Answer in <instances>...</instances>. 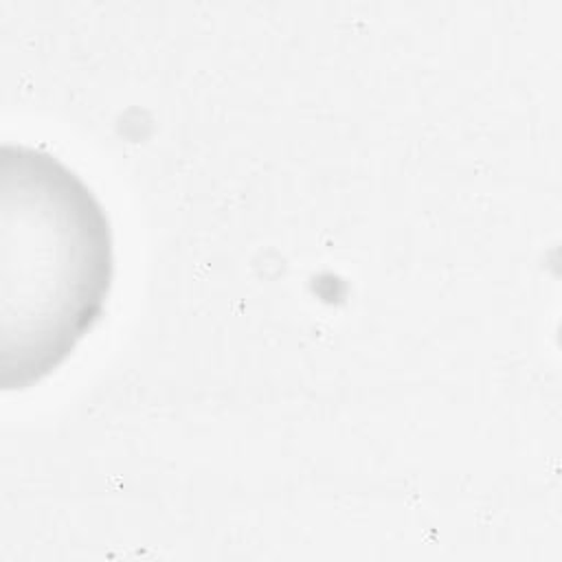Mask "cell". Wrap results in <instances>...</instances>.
Listing matches in <instances>:
<instances>
[{"label":"cell","instance_id":"obj_1","mask_svg":"<svg viewBox=\"0 0 562 562\" xmlns=\"http://www.w3.org/2000/svg\"><path fill=\"white\" fill-rule=\"evenodd\" d=\"M114 279L108 213L83 178L26 145L2 149V384L53 373L101 318Z\"/></svg>","mask_w":562,"mask_h":562}]
</instances>
